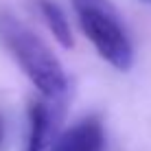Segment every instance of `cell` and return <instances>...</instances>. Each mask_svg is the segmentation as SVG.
I'll return each instance as SVG.
<instances>
[{
	"label": "cell",
	"mask_w": 151,
	"mask_h": 151,
	"mask_svg": "<svg viewBox=\"0 0 151 151\" xmlns=\"http://www.w3.org/2000/svg\"><path fill=\"white\" fill-rule=\"evenodd\" d=\"M81 31L112 68L127 72L134 66V46L118 11H77Z\"/></svg>",
	"instance_id": "cell-2"
},
{
	"label": "cell",
	"mask_w": 151,
	"mask_h": 151,
	"mask_svg": "<svg viewBox=\"0 0 151 151\" xmlns=\"http://www.w3.org/2000/svg\"><path fill=\"white\" fill-rule=\"evenodd\" d=\"M0 40L44 99L61 101L66 96L68 77L61 61L44 40L9 11H0Z\"/></svg>",
	"instance_id": "cell-1"
},
{
	"label": "cell",
	"mask_w": 151,
	"mask_h": 151,
	"mask_svg": "<svg viewBox=\"0 0 151 151\" xmlns=\"http://www.w3.org/2000/svg\"><path fill=\"white\" fill-rule=\"evenodd\" d=\"M61 101H53V99H46V101H33L29 110V149L27 151H46L50 142L55 138V123L59 121V114H57V105Z\"/></svg>",
	"instance_id": "cell-4"
},
{
	"label": "cell",
	"mask_w": 151,
	"mask_h": 151,
	"mask_svg": "<svg viewBox=\"0 0 151 151\" xmlns=\"http://www.w3.org/2000/svg\"><path fill=\"white\" fill-rule=\"evenodd\" d=\"M50 151H103L105 132L99 116H83L53 138Z\"/></svg>",
	"instance_id": "cell-3"
},
{
	"label": "cell",
	"mask_w": 151,
	"mask_h": 151,
	"mask_svg": "<svg viewBox=\"0 0 151 151\" xmlns=\"http://www.w3.org/2000/svg\"><path fill=\"white\" fill-rule=\"evenodd\" d=\"M75 11H116L110 0H70Z\"/></svg>",
	"instance_id": "cell-6"
},
{
	"label": "cell",
	"mask_w": 151,
	"mask_h": 151,
	"mask_svg": "<svg viewBox=\"0 0 151 151\" xmlns=\"http://www.w3.org/2000/svg\"><path fill=\"white\" fill-rule=\"evenodd\" d=\"M2 138H4V127H2V121H0V145H2Z\"/></svg>",
	"instance_id": "cell-7"
},
{
	"label": "cell",
	"mask_w": 151,
	"mask_h": 151,
	"mask_svg": "<svg viewBox=\"0 0 151 151\" xmlns=\"http://www.w3.org/2000/svg\"><path fill=\"white\" fill-rule=\"evenodd\" d=\"M35 2H37V9H40L42 18H44L46 27L50 29V33L55 35V40L59 42L64 48H72V44H75V40H72V29H70V22H68V18H66L64 9L57 2H53V0H35Z\"/></svg>",
	"instance_id": "cell-5"
}]
</instances>
